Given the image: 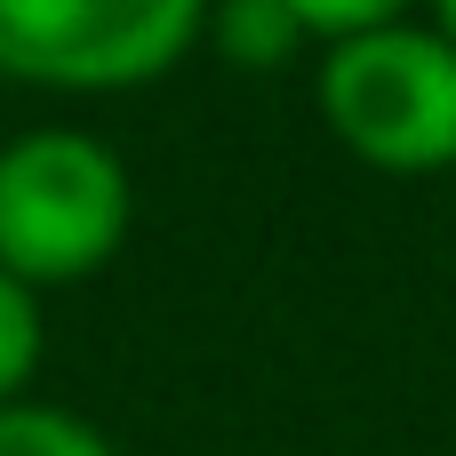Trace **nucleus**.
Instances as JSON below:
<instances>
[{"mask_svg": "<svg viewBox=\"0 0 456 456\" xmlns=\"http://www.w3.org/2000/svg\"><path fill=\"white\" fill-rule=\"evenodd\" d=\"M128 240V168L88 128L0 144V273L24 289L88 281Z\"/></svg>", "mask_w": 456, "mask_h": 456, "instance_id": "nucleus-1", "label": "nucleus"}, {"mask_svg": "<svg viewBox=\"0 0 456 456\" xmlns=\"http://www.w3.org/2000/svg\"><path fill=\"white\" fill-rule=\"evenodd\" d=\"M208 24V0H0V72L40 88L160 80Z\"/></svg>", "mask_w": 456, "mask_h": 456, "instance_id": "nucleus-3", "label": "nucleus"}, {"mask_svg": "<svg viewBox=\"0 0 456 456\" xmlns=\"http://www.w3.org/2000/svg\"><path fill=\"white\" fill-rule=\"evenodd\" d=\"M0 456H120L88 417L48 409V401H8L0 409Z\"/></svg>", "mask_w": 456, "mask_h": 456, "instance_id": "nucleus-5", "label": "nucleus"}, {"mask_svg": "<svg viewBox=\"0 0 456 456\" xmlns=\"http://www.w3.org/2000/svg\"><path fill=\"white\" fill-rule=\"evenodd\" d=\"M200 32H216V48L232 64H248V72H273V64H289L313 40V24L289 0H208V24Z\"/></svg>", "mask_w": 456, "mask_h": 456, "instance_id": "nucleus-4", "label": "nucleus"}, {"mask_svg": "<svg viewBox=\"0 0 456 456\" xmlns=\"http://www.w3.org/2000/svg\"><path fill=\"white\" fill-rule=\"evenodd\" d=\"M289 8L313 24V40H353V32H377V24L409 16V0H289Z\"/></svg>", "mask_w": 456, "mask_h": 456, "instance_id": "nucleus-7", "label": "nucleus"}, {"mask_svg": "<svg viewBox=\"0 0 456 456\" xmlns=\"http://www.w3.org/2000/svg\"><path fill=\"white\" fill-rule=\"evenodd\" d=\"M321 120L369 168L425 176L456 160V48L433 24H377L329 40L321 56Z\"/></svg>", "mask_w": 456, "mask_h": 456, "instance_id": "nucleus-2", "label": "nucleus"}, {"mask_svg": "<svg viewBox=\"0 0 456 456\" xmlns=\"http://www.w3.org/2000/svg\"><path fill=\"white\" fill-rule=\"evenodd\" d=\"M40 345H48V329H40V297H32L24 281L0 273V409L24 401V385H32V369H40Z\"/></svg>", "mask_w": 456, "mask_h": 456, "instance_id": "nucleus-6", "label": "nucleus"}, {"mask_svg": "<svg viewBox=\"0 0 456 456\" xmlns=\"http://www.w3.org/2000/svg\"><path fill=\"white\" fill-rule=\"evenodd\" d=\"M433 16H441L433 32H441V40H449V48H456V0H433Z\"/></svg>", "mask_w": 456, "mask_h": 456, "instance_id": "nucleus-8", "label": "nucleus"}]
</instances>
